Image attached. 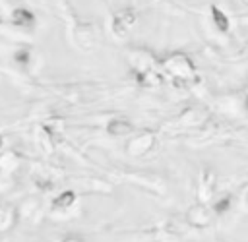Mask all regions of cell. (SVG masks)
Instances as JSON below:
<instances>
[{"label":"cell","instance_id":"obj_11","mask_svg":"<svg viewBox=\"0 0 248 242\" xmlns=\"http://www.w3.org/2000/svg\"><path fill=\"white\" fill-rule=\"evenodd\" d=\"M207 221H209V213H207L203 207L190 209V223H194V227H198V225H205Z\"/></svg>","mask_w":248,"mask_h":242},{"label":"cell","instance_id":"obj_10","mask_svg":"<svg viewBox=\"0 0 248 242\" xmlns=\"http://www.w3.org/2000/svg\"><path fill=\"white\" fill-rule=\"evenodd\" d=\"M74 199H76L74 192H62V194L54 199L52 207H54V209H68V207L74 203Z\"/></svg>","mask_w":248,"mask_h":242},{"label":"cell","instance_id":"obj_8","mask_svg":"<svg viewBox=\"0 0 248 242\" xmlns=\"http://www.w3.org/2000/svg\"><path fill=\"white\" fill-rule=\"evenodd\" d=\"M211 194H213V176L209 172H203L200 180V196L205 201L207 197H211Z\"/></svg>","mask_w":248,"mask_h":242},{"label":"cell","instance_id":"obj_5","mask_svg":"<svg viewBox=\"0 0 248 242\" xmlns=\"http://www.w3.org/2000/svg\"><path fill=\"white\" fill-rule=\"evenodd\" d=\"M10 19H12V23L17 25V27H31V25H35V15H33L27 8H16V10L12 12Z\"/></svg>","mask_w":248,"mask_h":242},{"label":"cell","instance_id":"obj_7","mask_svg":"<svg viewBox=\"0 0 248 242\" xmlns=\"http://www.w3.org/2000/svg\"><path fill=\"white\" fill-rule=\"evenodd\" d=\"M211 19H213V25L219 29V31H227L229 29V17L223 10H219L217 6H211Z\"/></svg>","mask_w":248,"mask_h":242},{"label":"cell","instance_id":"obj_3","mask_svg":"<svg viewBox=\"0 0 248 242\" xmlns=\"http://www.w3.org/2000/svg\"><path fill=\"white\" fill-rule=\"evenodd\" d=\"M134 23H136V14L130 8H124L112 17V33L116 37H126V33L134 27Z\"/></svg>","mask_w":248,"mask_h":242},{"label":"cell","instance_id":"obj_14","mask_svg":"<svg viewBox=\"0 0 248 242\" xmlns=\"http://www.w3.org/2000/svg\"><path fill=\"white\" fill-rule=\"evenodd\" d=\"M242 2H246V4H248V0H242Z\"/></svg>","mask_w":248,"mask_h":242},{"label":"cell","instance_id":"obj_13","mask_svg":"<svg viewBox=\"0 0 248 242\" xmlns=\"http://www.w3.org/2000/svg\"><path fill=\"white\" fill-rule=\"evenodd\" d=\"M62 242H83L81 238H76V236H68V238H64Z\"/></svg>","mask_w":248,"mask_h":242},{"label":"cell","instance_id":"obj_1","mask_svg":"<svg viewBox=\"0 0 248 242\" xmlns=\"http://www.w3.org/2000/svg\"><path fill=\"white\" fill-rule=\"evenodd\" d=\"M165 68L172 74V76H178L180 79H190L194 77V66L190 62V58L186 54H170L167 60H165Z\"/></svg>","mask_w":248,"mask_h":242},{"label":"cell","instance_id":"obj_6","mask_svg":"<svg viewBox=\"0 0 248 242\" xmlns=\"http://www.w3.org/2000/svg\"><path fill=\"white\" fill-rule=\"evenodd\" d=\"M107 134H110V136H126V134H132V122L126 120V118H112L107 124Z\"/></svg>","mask_w":248,"mask_h":242},{"label":"cell","instance_id":"obj_2","mask_svg":"<svg viewBox=\"0 0 248 242\" xmlns=\"http://www.w3.org/2000/svg\"><path fill=\"white\" fill-rule=\"evenodd\" d=\"M72 41L79 48H91L95 45V29L91 23H78L72 29Z\"/></svg>","mask_w":248,"mask_h":242},{"label":"cell","instance_id":"obj_4","mask_svg":"<svg viewBox=\"0 0 248 242\" xmlns=\"http://www.w3.org/2000/svg\"><path fill=\"white\" fill-rule=\"evenodd\" d=\"M153 143H155L153 134H151V132H143V134L136 136V137L130 141L128 149H130L134 155H143V153H147V151L153 147Z\"/></svg>","mask_w":248,"mask_h":242},{"label":"cell","instance_id":"obj_12","mask_svg":"<svg viewBox=\"0 0 248 242\" xmlns=\"http://www.w3.org/2000/svg\"><path fill=\"white\" fill-rule=\"evenodd\" d=\"M240 205L248 211V184L242 188V192H240Z\"/></svg>","mask_w":248,"mask_h":242},{"label":"cell","instance_id":"obj_9","mask_svg":"<svg viewBox=\"0 0 248 242\" xmlns=\"http://www.w3.org/2000/svg\"><path fill=\"white\" fill-rule=\"evenodd\" d=\"M16 221V213L12 207H0V230H6L14 225Z\"/></svg>","mask_w":248,"mask_h":242}]
</instances>
